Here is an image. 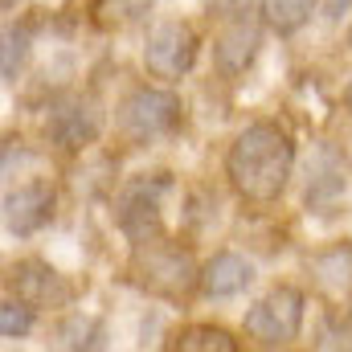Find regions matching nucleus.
<instances>
[{
  "label": "nucleus",
  "instance_id": "obj_1",
  "mask_svg": "<svg viewBox=\"0 0 352 352\" xmlns=\"http://www.w3.org/2000/svg\"><path fill=\"white\" fill-rule=\"evenodd\" d=\"M295 140L283 123L254 119L226 148V180L250 205H274L295 180Z\"/></svg>",
  "mask_w": 352,
  "mask_h": 352
},
{
  "label": "nucleus",
  "instance_id": "obj_2",
  "mask_svg": "<svg viewBox=\"0 0 352 352\" xmlns=\"http://www.w3.org/2000/svg\"><path fill=\"white\" fill-rule=\"evenodd\" d=\"M111 131L127 148H156L184 131V102L164 82H135L119 94L111 111Z\"/></svg>",
  "mask_w": 352,
  "mask_h": 352
},
{
  "label": "nucleus",
  "instance_id": "obj_3",
  "mask_svg": "<svg viewBox=\"0 0 352 352\" xmlns=\"http://www.w3.org/2000/svg\"><path fill=\"white\" fill-rule=\"evenodd\" d=\"M127 283L152 299L164 303H184L188 295H201V263L192 258L188 246H180L176 238H156L144 246H131L127 258Z\"/></svg>",
  "mask_w": 352,
  "mask_h": 352
},
{
  "label": "nucleus",
  "instance_id": "obj_4",
  "mask_svg": "<svg viewBox=\"0 0 352 352\" xmlns=\"http://www.w3.org/2000/svg\"><path fill=\"white\" fill-rule=\"evenodd\" d=\"M180 192L173 173H135L115 192V230L127 238V246H144L156 238H168V209Z\"/></svg>",
  "mask_w": 352,
  "mask_h": 352
},
{
  "label": "nucleus",
  "instance_id": "obj_5",
  "mask_svg": "<svg viewBox=\"0 0 352 352\" xmlns=\"http://www.w3.org/2000/svg\"><path fill=\"white\" fill-rule=\"evenodd\" d=\"M107 131V111L102 102L87 94V90H62L45 102L41 115V135L54 152L62 156H82L87 148H94Z\"/></svg>",
  "mask_w": 352,
  "mask_h": 352
},
{
  "label": "nucleus",
  "instance_id": "obj_6",
  "mask_svg": "<svg viewBox=\"0 0 352 352\" xmlns=\"http://www.w3.org/2000/svg\"><path fill=\"white\" fill-rule=\"evenodd\" d=\"M307 320V295L295 283H270L263 295L246 307L242 316V332L258 344V349H287L299 340Z\"/></svg>",
  "mask_w": 352,
  "mask_h": 352
},
{
  "label": "nucleus",
  "instance_id": "obj_7",
  "mask_svg": "<svg viewBox=\"0 0 352 352\" xmlns=\"http://www.w3.org/2000/svg\"><path fill=\"white\" fill-rule=\"evenodd\" d=\"M197 54H201V33H197L188 21H180V16L156 21V25L148 29V37H144V50H140L144 70H148L156 82H164V87H173V82H180V78L192 74Z\"/></svg>",
  "mask_w": 352,
  "mask_h": 352
},
{
  "label": "nucleus",
  "instance_id": "obj_8",
  "mask_svg": "<svg viewBox=\"0 0 352 352\" xmlns=\"http://www.w3.org/2000/svg\"><path fill=\"white\" fill-rule=\"evenodd\" d=\"M58 217V184L50 176H29V180H12L4 184L0 197V226L4 238H37L41 230H50Z\"/></svg>",
  "mask_w": 352,
  "mask_h": 352
},
{
  "label": "nucleus",
  "instance_id": "obj_9",
  "mask_svg": "<svg viewBox=\"0 0 352 352\" xmlns=\"http://www.w3.org/2000/svg\"><path fill=\"white\" fill-rule=\"evenodd\" d=\"M4 295H16L21 303H29L33 311H66L74 303V283L41 254H21L16 263L4 270Z\"/></svg>",
  "mask_w": 352,
  "mask_h": 352
},
{
  "label": "nucleus",
  "instance_id": "obj_10",
  "mask_svg": "<svg viewBox=\"0 0 352 352\" xmlns=\"http://www.w3.org/2000/svg\"><path fill=\"white\" fill-rule=\"evenodd\" d=\"M266 21L258 12H230L221 16L217 33H213V45H209V58H213V70L221 82H238L263 54V41H266Z\"/></svg>",
  "mask_w": 352,
  "mask_h": 352
},
{
  "label": "nucleus",
  "instance_id": "obj_11",
  "mask_svg": "<svg viewBox=\"0 0 352 352\" xmlns=\"http://www.w3.org/2000/svg\"><path fill=\"white\" fill-rule=\"evenodd\" d=\"M258 283V266L246 258L242 250H213L201 263V299L209 303H226V299H242L250 287Z\"/></svg>",
  "mask_w": 352,
  "mask_h": 352
},
{
  "label": "nucleus",
  "instance_id": "obj_12",
  "mask_svg": "<svg viewBox=\"0 0 352 352\" xmlns=\"http://www.w3.org/2000/svg\"><path fill=\"white\" fill-rule=\"evenodd\" d=\"M41 344H45V352H107L111 332H107L102 316L82 311V307H66L54 316Z\"/></svg>",
  "mask_w": 352,
  "mask_h": 352
},
{
  "label": "nucleus",
  "instance_id": "obj_13",
  "mask_svg": "<svg viewBox=\"0 0 352 352\" xmlns=\"http://www.w3.org/2000/svg\"><path fill=\"white\" fill-rule=\"evenodd\" d=\"M303 270L316 291H324L336 303H352V242H328L303 258Z\"/></svg>",
  "mask_w": 352,
  "mask_h": 352
},
{
  "label": "nucleus",
  "instance_id": "obj_14",
  "mask_svg": "<svg viewBox=\"0 0 352 352\" xmlns=\"http://www.w3.org/2000/svg\"><path fill=\"white\" fill-rule=\"evenodd\" d=\"M349 188V176H344V160L332 152V148H320L311 160H307V176H303V205L307 209H332Z\"/></svg>",
  "mask_w": 352,
  "mask_h": 352
},
{
  "label": "nucleus",
  "instance_id": "obj_15",
  "mask_svg": "<svg viewBox=\"0 0 352 352\" xmlns=\"http://www.w3.org/2000/svg\"><path fill=\"white\" fill-rule=\"evenodd\" d=\"M160 0H90V21L102 33H127L156 12Z\"/></svg>",
  "mask_w": 352,
  "mask_h": 352
},
{
  "label": "nucleus",
  "instance_id": "obj_16",
  "mask_svg": "<svg viewBox=\"0 0 352 352\" xmlns=\"http://www.w3.org/2000/svg\"><path fill=\"white\" fill-rule=\"evenodd\" d=\"M324 0H258V16L266 21L270 33L278 37H295L311 25V16L320 12Z\"/></svg>",
  "mask_w": 352,
  "mask_h": 352
},
{
  "label": "nucleus",
  "instance_id": "obj_17",
  "mask_svg": "<svg viewBox=\"0 0 352 352\" xmlns=\"http://www.w3.org/2000/svg\"><path fill=\"white\" fill-rule=\"evenodd\" d=\"M29 54H33V33L21 21H4V33H0V82H4V90L21 82Z\"/></svg>",
  "mask_w": 352,
  "mask_h": 352
},
{
  "label": "nucleus",
  "instance_id": "obj_18",
  "mask_svg": "<svg viewBox=\"0 0 352 352\" xmlns=\"http://www.w3.org/2000/svg\"><path fill=\"white\" fill-rule=\"evenodd\" d=\"M173 352H238V336L221 324H184L173 332Z\"/></svg>",
  "mask_w": 352,
  "mask_h": 352
},
{
  "label": "nucleus",
  "instance_id": "obj_19",
  "mask_svg": "<svg viewBox=\"0 0 352 352\" xmlns=\"http://www.w3.org/2000/svg\"><path fill=\"white\" fill-rule=\"evenodd\" d=\"M37 324V311L29 303H21L16 295H4L0 299V336L4 340H25Z\"/></svg>",
  "mask_w": 352,
  "mask_h": 352
},
{
  "label": "nucleus",
  "instance_id": "obj_20",
  "mask_svg": "<svg viewBox=\"0 0 352 352\" xmlns=\"http://www.w3.org/2000/svg\"><path fill=\"white\" fill-rule=\"evenodd\" d=\"M25 168V148L21 140H4V184H12Z\"/></svg>",
  "mask_w": 352,
  "mask_h": 352
},
{
  "label": "nucleus",
  "instance_id": "obj_21",
  "mask_svg": "<svg viewBox=\"0 0 352 352\" xmlns=\"http://www.w3.org/2000/svg\"><path fill=\"white\" fill-rule=\"evenodd\" d=\"M320 12H324L328 25H336V21H344V12H352V0H324Z\"/></svg>",
  "mask_w": 352,
  "mask_h": 352
},
{
  "label": "nucleus",
  "instance_id": "obj_22",
  "mask_svg": "<svg viewBox=\"0 0 352 352\" xmlns=\"http://www.w3.org/2000/svg\"><path fill=\"white\" fill-rule=\"evenodd\" d=\"M213 8H217L221 16H230V12H246L250 0H213Z\"/></svg>",
  "mask_w": 352,
  "mask_h": 352
},
{
  "label": "nucleus",
  "instance_id": "obj_23",
  "mask_svg": "<svg viewBox=\"0 0 352 352\" xmlns=\"http://www.w3.org/2000/svg\"><path fill=\"white\" fill-rule=\"evenodd\" d=\"M340 98H344V111H349V115H352V78H349V82H344V94H340Z\"/></svg>",
  "mask_w": 352,
  "mask_h": 352
},
{
  "label": "nucleus",
  "instance_id": "obj_24",
  "mask_svg": "<svg viewBox=\"0 0 352 352\" xmlns=\"http://www.w3.org/2000/svg\"><path fill=\"white\" fill-rule=\"evenodd\" d=\"M0 4H4V12H12V8H21L25 0H0Z\"/></svg>",
  "mask_w": 352,
  "mask_h": 352
},
{
  "label": "nucleus",
  "instance_id": "obj_25",
  "mask_svg": "<svg viewBox=\"0 0 352 352\" xmlns=\"http://www.w3.org/2000/svg\"><path fill=\"white\" fill-rule=\"evenodd\" d=\"M349 50H352V25H349Z\"/></svg>",
  "mask_w": 352,
  "mask_h": 352
},
{
  "label": "nucleus",
  "instance_id": "obj_26",
  "mask_svg": "<svg viewBox=\"0 0 352 352\" xmlns=\"http://www.w3.org/2000/svg\"><path fill=\"white\" fill-rule=\"evenodd\" d=\"M4 352H21V349H4Z\"/></svg>",
  "mask_w": 352,
  "mask_h": 352
}]
</instances>
